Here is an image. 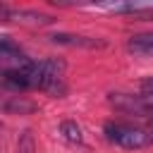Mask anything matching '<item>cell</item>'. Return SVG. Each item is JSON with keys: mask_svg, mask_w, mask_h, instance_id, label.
Wrapping results in <instances>:
<instances>
[{"mask_svg": "<svg viewBox=\"0 0 153 153\" xmlns=\"http://www.w3.org/2000/svg\"><path fill=\"white\" fill-rule=\"evenodd\" d=\"M105 139L122 146V148H146L153 143V131L141 129V127H131V124H122V122H108L105 124Z\"/></svg>", "mask_w": 153, "mask_h": 153, "instance_id": "6da1fadb", "label": "cell"}, {"mask_svg": "<svg viewBox=\"0 0 153 153\" xmlns=\"http://www.w3.org/2000/svg\"><path fill=\"white\" fill-rule=\"evenodd\" d=\"M117 110L129 112V115H139L146 120H153V100H148L146 96H129V93H110L108 98Z\"/></svg>", "mask_w": 153, "mask_h": 153, "instance_id": "7a4b0ae2", "label": "cell"}, {"mask_svg": "<svg viewBox=\"0 0 153 153\" xmlns=\"http://www.w3.org/2000/svg\"><path fill=\"white\" fill-rule=\"evenodd\" d=\"M50 41L57 45H72V48H105L103 38H88V36H74V33H53Z\"/></svg>", "mask_w": 153, "mask_h": 153, "instance_id": "3957f363", "label": "cell"}, {"mask_svg": "<svg viewBox=\"0 0 153 153\" xmlns=\"http://www.w3.org/2000/svg\"><path fill=\"white\" fill-rule=\"evenodd\" d=\"M127 50L136 57H153V33H136L127 41Z\"/></svg>", "mask_w": 153, "mask_h": 153, "instance_id": "277c9868", "label": "cell"}, {"mask_svg": "<svg viewBox=\"0 0 153 153\" xmlns=\"http://www.w3.org/2000/svg\"><path fill=\"white\" fill-rule=\"evenodd\" d=\"M38 105L36 103H31V100H26L24 96H7V100H5V112H19V115H26V112H33Z\"/></svg>", "mask_w": 153, "mask_h": 153, "instance_id": "5b68a950", "label": "cell"}, {"mask_svg": "<svg viewBox=\"0 0 153 153\" xmlns=\"http://www.w3.org/2000/svg\"><path fill=\"white\" fill-rule=\"evenodd\" d=\"M60 134L67 143H84V136H81V127L74 122V120H65L60 122Z\"/></svg>", "mask_w": 153, "mask_h": 153, "instance_id": "8992f818", "label": "cell"}, {"mask_svg": "<svg viewBox=\"0 0 153 153\" xmlns=\"http://www.w3.org/2000/svg\"><path fill=\"white\" fill-rule=\"evenodd\" d=\"M33 151H36L33 136H31V131H24L17 141V153H33Z\"/></svg>", "mask_w": 153, "mask_h": 153, "instance_id": "52a82bcc", "label": "cell"}, {"mask_svg": "<svg viewBox=\"0 0 153 153\" xmlns=\"http://www.w3.org/2000/svg\"><path fill=\"white\" fill-rule=\"evenodd\" d=\"M139 91H141V96H153V76H146L141 84H139Z\"/></svg>", "mask_w": 153, "mask_h": 153, "instance_id": "ba28073f", "label": "cell"}]
</instances>
